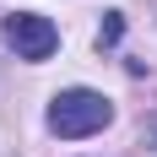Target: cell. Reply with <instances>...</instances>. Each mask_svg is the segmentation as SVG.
Returning a JSON list of instances; mask_svg holds the SVG:
<instances>
[{"instance_id":"cell-1","label":"cell","mask_w":157,"mask_h":157,"mask_svg":"<svg viewBox=\"0 0 157 157\" xmlns=\"http://www.w3.org/2000/svg\"><path fill=\"white\" fill-rule=\"evenodd\" d=\"M109 119H114V103L103 92H92V87H71V92H60L49 103V130L65 136V141L92 136V130H103Z\"/></svg>"},{"instance_id":"cell-2","label":"cell","mask_w":157,"mask_h":157,"mask_svg":"<svg viewBox=\"0 0 157 157\" xmlns=\"http://www.w3.org/2000/svg\"><path fill=\"white\" fill-rule=\"evenodd\" d=\"M6 44L22 54V60H49L54 49H60V33H54V22L38 11H16L6 16Z\"/></svg>"},{"instance_id":"cell-3","label":"cell","mask_w":157,"mask_h":157,"mask_svg":"<svg viewBox=\"0 0 157 157\" xmlns=\"http://www.w3.org/2000/svg\"><path fill=\"white\" fill-rule=\"evenodd\" d=\"M119 27H125V22H119V11H109V22H103V33H98V44H114V38H119Z\"/></svg>"}]
</instances>
